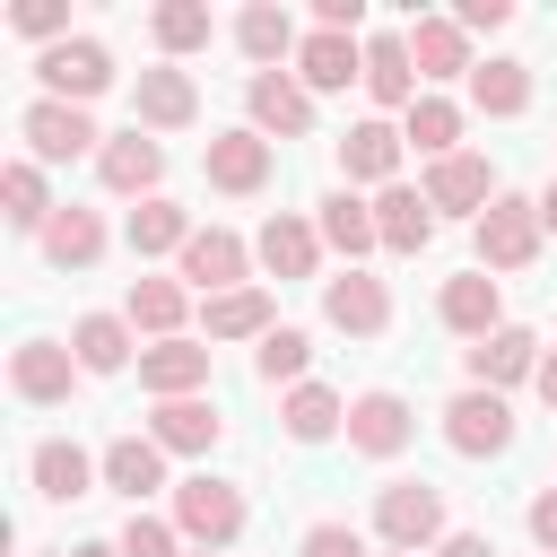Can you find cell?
<instances>
[{"instance_id":"6da1fadb","label":"cell","mask_w":557,"mask_h":557,"mask_svg":"<svg viewBox=\"0 0 557 557\" xmlns=\"http://www.w3.org/2000/svg\"><path fill=\"white\" fill-rule=\"evenodd\" d=\"M174 531L191 540V548H235L244 540V487L235 479H183L174 487Z\"/></svg>"},{"instance_id":"7a4b0ae2","label":"cell","mask_w":557,"mask_h":557,"mask_svg":"<svg viewBox=\"0 0 557 557\" xmlns=\"http://www.w3.org/2000/svg\"><path fill=\"white\" fill-rule=\"evenodd\" d=\"M374 531H383V548H400V557L444 548V487H426V479H392V487L374 496Z\"/></svg>"},{"instance_id":"3957f363","label":"cell","mask_w":557,"mask_h":557,"mask_svg":"<svg viewBox=\"0 0 557 557\" xmlns=\"http://www.w3.org/2000/svg\"><path fill=\"white\" fill-rule=\"evenodd\" d=\"M17 131H26V157L35 165H70V157H96L104 148V131L87 122V104H61V96H35L17 113Z\"/></svg>"},{"instance_id":"277c9868","label":"cell","mask_w":557,"mask_h":557,"mask_svg":"<svg viewBox=\"0 0 557 557\" xmlns=\"http://www.w3.org/2000/svg\"><path fill=\"white\" fill-rule=\"evenodd\" d=\"M540 200H522V191H496L487 200V218H479V270H531L540 261Z\"/></svg>"},{"instance_id":"5b68a950","label":"cell","mask_w":557,"mask_h":557,"mask_svg":"<svg viewBox=\"0 0 557 557\" xmlns=\"http://www.w3.org/2000/svg\"><path fill=\"white\" fill-rule=\"evenodd\" d=\"M444 444L461 453V461H496L505 444H513V409H505V392H453L444 400Z\"/></svg>"},{"instance_id":"8992f818","label":"cell","mask_w":557,"mask_h":557,"mask_svg":"<svg viewBox=\"0 0 557 557\" xmlns=\"http://www.w3.org/2000/svg\"><path fill=\"white\" fill-rule=\"evenodd\" d=\"M35 78H44V96H61V104H87V96H104V87H113V52H104L96 35H70V44L35 52Z\"/></svg>"},{"instance_id":"52a82bcc","label":"cell","mask_w":557,"mask_h":557,"mask_svg":"<svg viewBox=\"0 0 557 557\" xmlns=\"http://www.w3.org/2000/svg\"><path fill=\"white\" fill-rule=\"evenodd\" d=\"M96 183L122 191V200H157V183H165V148L131 122V131H113V139L96 148Z\"/></svg>"},{"instance_id":"ba28073f","label":"cell","mask_w":557,"mask_h":557,"mask_svg":"<svg viewBox=\"0 0 557 557\" xmlns=\"http://www.w3.org/2000/svg\"><path fill=\"white\" fill-rule=\"evenodd\" d=\"M270 165H278V148H270L261 131H209V148H200V174H209L218 191H235V200H252V191L270 183Z\"/></svg>"},{"instance_id":"9c48e42d","label":"cell","mask_w":557,"mask_h":557,"mask_svg":"<svg viewBox=\"0 0 557 557\" xmlns=\"http://www.w3.org/2000/svg\"><path fill=\"white\" fill-rule=\"evenodd\" d=\"M322 322L348 331V339H383L392 331V287L366 278V270H339V278H322Z\"/></svg>"},{"instance_id":"30bf717a","label":"cell","mask_w":557,"mask_h":557,"mask_svg":"<svg viewBox=\"0 0 557 557\" xmlns=\"http://www.w3.org/2000/svg\"><path fill=\"white\" fill-rule=\"evenodd\" d=\"M70 383H78V357H70V339H17V348H9V392H17L26 409H52V400H70Z\"/></svg>"},{"instance_id":"8fae6325","label":"cell","mask_w":557,"mask_h":557,"mask_svg":"<svg viewBox=\"0 0 557 557\" xmlns=\"http://www.w3.org/2000/svg\"><path fill=\"white\" fill-rule=\"evenodd\" d=\"M26 479H35V496H52V505H78V496H96V479H104V453H87V444H70V435H44V444L26 453Z\"/></svg>"},{"instance_id":"7c38bea8","label":"cell","mask_w":557,"mask_h":557,"mask_svg":"<svg viewBox=\"0 0 557 557\" xmlns=\"http://www.w3.org/2000/svg\"><path fill=\"white\" fill-rule=\"evenodd\" d=\"M131 122H139V131H191V122H200V87H191V70H174V61L139 70V87H131Z\"/></svg>"},{"instance_id":"4fadbf2b","label":"cell","mask_w":557,"mask_h":557,"mask_svg":"<svg viewBox=\"0 0 557 557\" xmlns=\"http://www.w3.org/2000/svg\"><path fill=\"white\" fill-rule=\"evenodd\" d=\"M461 374H470L479 392H505V383L540 374V339H531L522 322H505V331H487V339H470V348H461Z\"/></svg>"},{"instance_id":"5bb4252c","label":"cell","mask_w":557,"mask_h":557,"mask_svg":"<svg viewBox=\"0 0 557 557\" xmlns=\"http://www.w3.org/2000/svg\"><path fill=\"white\" fill-rule=\"evenodd\" d=\"M409 435H418V418H409V400H400V392H357V400H348V444H357L366 461L409 453Z\"/></svg>"},{"instance_id":"9a60e30c","label":"cell","mask_w":557,"mask_h":557,"mask_svg":"<svg viewBox=\"0 0 557 557\" xmlns=\"http://www.w3.org/2000/svg\"><path fill=\"white\" fill-rule=\"evenodd\" d=\"M366 87V44L357 35H331V26H313L305 35V52H296V87L305 96H339V87Z\"/></svg>"},{"instance_id":"2e32d148","label":"cell","mask_w":557,"mask_h":557,"mask_svg":"<svg viewBox=\"0 0 557 557\" xmlns=\"http://www.w3.org/2000/svg\"><path fill=\"white\" fill-rule=\"evenodd\" d=\"M244 261H252V244H244L235 226H200V235L183 244V278H191L200 296H226V287H252V278H244Z\"/></svg>"},{"instance_id":"e0dca14e","label":"cell","mask_w":557,"mask_h":557,"mask_svg":"<svg viewBox=\"0 0 557 557\" xmlns=\"http://www.w3.org/2000/svg\"><path fill=\"white\" fill-rule=\"evenodd\" d=\"M244 104H252V131H261V139H305V131H313V96H305L287 70H261V78L244 87Z\"/></svg>"},{"instance_id":"ac0fdd59","label":"cell","mask_w":557,"mask_h":557,"mask_svg":"<svg viewBox=\"0 0 557 557\" xmlns=\"http://www.w3.org/2000/svg\"><path fill=\"white\" fill-rule=\"evenodd\" d=\"M487 200H496V165H487V157L453 148V157L426 165V209H470V218H487Z\"/></svg>"},{"instance_id":"d6986e66","label":"cell","mask_w":557,"mask_h":557,"mask_svg":"<svg viewBox=\"0 0 557 557\" xmlns=\"http://www.w3.org/2000/svg\"><path fill=\"white\" fill-rule=\"evenodd\" d=\"M200 383H209V339H157V348H139V392L191 400Z\"/></svg>"},{"instance_id":"ffe728a7","label":"cell","mask_w":557,"mask_h":557,"mask_svg":"<svg viewBox=\"0 0 557 557\" xmlns=\"http://www.w3.org/2000/svg\"><path fill=\"white\" fill-rule=\"evenodd\" d=\"M435 313H444V331H461V339H487V331H505V296H496V278H487V270H461V278H444Z\"/></svg>"},{"instance_id":"44dd1931","label":"cell","mask_w":557,"mask_h":557,"mask_svg":"<svg viewBox=\"0 0 557 557\" xmlns=\"http://www.w3.org/2000/svg\"><path fill=\"white\" fill-rule=\"evenodd\" d=\"M148 435H157V453H218V435H226V418H218V400H157V418H148Z\"/></svg>"},{"instance_id":"7402d4cb","label":"cell","mask_w":557,"mask_h":557,"mask_svg":"<svg viewBox=\"0 0 557 557\" xmlns=\"http://www.w3.org/2000/svg\"><path fill=\"white\" fill-rule=\"evenodd\" d=\"M366 96L383 113H409L418 104V61H409V35H374L366 44Z\"/></svg>"},{"instance_id":"603a6c76","label":"cell","mask_w":557,"mask_h":557,"mask_svg":"<svg viewBox=\"0 0 557 557\" xmlns=\"http://www.w3.org/2000/svg\"><path fill=\"white\" fill-rule=\"evenodd\" d=\"M252 252H261V270H270V278H313V261H322V226L278 209V218L261 226V244H252Z\"/></svg>"},{"instance_id":"cb8c5ba5","label":"cell","mask_w":557,"mask_h":557,"mask_svg":"<svg viewBox=\"0 0 557 557\" xmlns=\"http://www.w3.org/2000/svg\"><path fill=\"white\" fill-rule=\"evenodd\" d=\"M104 487L131 496V513H139V496L165 487V453H157V435H113V444H104Z\"/></svg>"},{"instance_id":"d4e9b609","label":"cell","mask_w":557,"mask_h":557,"mask_svg":"<svg viewBox=\"0 0 557 557\" xmlns=\"http://www.w3.org/2000/svg\"><path fill=\"white\" fill-rule=\"evenodd\" d=\"M235 44H244V61H252V78H261V70H278L287 52H305V44H296V17H287L278 0H252V9L235 17Z\"/></svg>"},{"instance_id":"484cf974","label":"cell","mask_w":557,"mask_h":557,"mask_svg":"<svg viewBox=\"0 0 557 557\" xmlns=\"http://www.w3.org/2000/svg\"><path fill=\"white\" fill-rule=\"evenodd\" d=\"M409 61H418V78H470V70H479L461 17H418V26H409Z\"/></svg>"},{"instance_id":"4316f807","label":"cell","mask_w":557,"mask_h":557,"mask_svg":"<svg viewBox=\"0 0 557 557\" xmlns=\"http://www.w3.org/2000/svg\"><path fill=\"white\" fill-rule=\"evenodd\" d=\"M35 244H44L52 270H96V261H104V218H96V209H52V226H44Z\"/></svg>"},{"instance_id":"83f0119b","label":"cell","mask_w":557,"mask_h":557,"mask_svg":"<svg viewBox=\"0 0 557 557\" xmlns=\"http://www.w3.org/2000/svg\"><path fill=\"white\" fill-rule=\"evenodd\" d=\"M339 174L392 191V174H400V131H392V122H357V131L339 139Z\"/></svg>"},{"instance_id":"f1b7e54d","label":"cell","mask_w":557,"mask_h":557,"mask_svg":"<svg viewBox=\"0 0 557 557\" xmlns=\"http://www.w3.org/2000/svg\"><path fill=\"white\" fill-rule=\"evenodd\" d=\"M374 226H383V252H426V244H435V209H426V191H409V183H392V191L374 200Z\"/></svg>"},{"instance_id":"f546056e","label":"cell","mask_w":557,"mask_h":557,"mask_svg":"<svg viewBox=\"0 0 557 557\" xmlns=\"http://www.w3.org/2000/svg\"><path fill=\"white\" fill-rule=\"evenodd\" d=\"M70 357H78V374H122L131 366V322L122 313H78L70 322Z\"/></svg>"},{"instance_id":"4dcf8cb0","label":"cell","mask_w":557,"mask_h":557,"mask_svg":"<svg viewBox=\"0 0 557 557\" xmlns=\"http://www.w3.org/2000/svg\"><path fill=\"white\" fill-rule=\"evenodd\" d=\"M191 235H200V226H191V209H183V200H165V191L131 209V252H139V261H157V252H183Z\"/></svg>"},{"instance_id":"1f68e13d","label":"cell","mask_w":557,"mask_h":557,"mask_svg":"<svg viewBox=\"0 0 557 557\" xmlns=\"http://www.w3.org/2000/svg\"><path fill=\"white\" fill-rule=\"evenodd\" d=\"M209 339H270L278 331V313H270V287H226V296H209Z\"/></svg>"},{"instance_id":"d6a6232c","label":"cell","mask_w":557,"mask_h":557,"mask_svg":"<svg viewBox=\"0 0 557 557\" xmlns=\"http://www.w3.org/2000/svg\"><path fill=\"white\" fill-rule=\"evenodd\" d=\"M278 418H287V435H296V444H331V435L348 426V400H339L331 383H296V392L278 400Z\"/></svg>"},{"instance_id":"836d02e7","label":"cell","mask_w":557,"mask_h":557,"mask_svg":"<svg viewBox=\"0 0 557 557\" xmlns=\"http://www.w3.org/2000/svg\"><path fill=\"white\" fill-rule=\"evenodd\" d=\"M0 209H9L17 235H44V226H52V191H44V165H35V157L0 165Z\"/></svg>"},{"instance_id":"e575fe53","label":"cell","mask_w":557,"mask_h":557,"mask_svg":"<svg viewBox=\"0 0 557 557\" xmlns=\"http://www.w3.org/2000/svg\"><path fill=\"white\" fill-rule=\"evenodd\" d=\"M313 226H322V244H331V252H348V270H357V252H374V244H383V226H374V209H366L357 191H331Z\"/></svg>"},{"instance_id":"d590c367","label":"cell","mask_w":557,"mask_h":557,"mask_svg":"<svg viewBox=\"0 0 557 557\" xmlns=\"http://www.w3.org/2000/svg\"><path fill=\"white\" fill-rule=\"evenodd\" d=\"M183 278H131V305H122V322L131 331H157V339H183Z\"/></svg>"},{"instance_id":"8d00e7d4","label":"cell","mask_w":557,"mask_h":557,"mask_svg":"<svg viewBox=\"0 0 557 557\" xmlns=\"http://www.w3.org/2000/svg\"><path fill=\"white\" fill-rule=\"evenodd\" d=\"M470 104L496 113V122H513V113L531 104V61H479V70H470Z\"/></svg>"},{"instance_id":"74e56055","label":"cell","mask_w":557,"mask_h":557,"mask_svg":"<svg viewBox=\"0 0 557 557\" xmlns=\"http://www.w3.org/2000/svg\"><path fill=\"white\" fill-rule=\"evenodd\" d=\"M148 35H157L165 61H183V52H200V44L218 35V17H209L200 0H165V9H148Z\"/></svg>"},{"instance_id":"f35d334b","label":"cell","mask_w":557,"mask_h":557,"mask_svg":"<svg viewBox=\"0 0 557 557\" xmlns=\"http://www.w3.org/2000/svg\"><path fill=\"white\" fill-rule=\"evenodd\" d=\"M400 139H418V157H426V165H435V157H453V139H461V104L418 96V104L400 113Z\"/></svg>"},{"instance_id":"ab89813d","label":"cell","mask_w":557,"mask_h":557,"mask_svg":"<svg viewBox=\"0 0 557 557\" xmlns=\"http://www.w3.org/2000/svg\"><path fill=\"white\" fill-rule=\"evenodd\" d=\"M305 366H313V339H305V331H287V322L252 348V374H261V383H287V392H296V383H305Z\"/></svg>"},{"instance_id":"60d3db41","label":"cell","mask_w":557,"mask_h":557,"mask_svg":"<svg viewBox=\"0 0 557 557\" xmlns=\"http://www.w3.org/2000/svg\"><path fill=\"white\" fill-rule=\"evenodd\" d=\"M9 26H17V35H35V44L52 52V44H70V0H17V9H9Z\"/></svg>"},{"instance_id":"b9f144b4","label":"cell","mask_w":557,"mask_h":557,"mask_svg":"<svg viewBox=\"0 0 557 557\" xmlns=\"http://www.w3.org/2000/svg\"><path fill=\"white\" fill-rule=\"evenodd\" d=\"M122 557H183V548H174V522L131 513V522H122Z\"/></svg>"},{"instance_id":"7bdbcfd3","label":"cell","mask_w":557,"mask_h":557,"mask_svg":"<svg viewBox=\"0 0 557 557\" xmlns=\"http://www.w3.org/2000/svg\"><path fill=\"white\" fill-rule=\"evenodd\" d=\"M296 557H366V540H357L348 522H313V531L296 540Z\"/></svg>"},{"instance_id":"ee69618b","label":"cell","mask_w":557,"mask_h":557,"mask_svg":"<svg viewBox=\"0 0 557 557\" xmlns=\"http://www.w3.org/2000/svg\"><path fill=\"white\" fill-rule=\"evenodd\" d=\"M453 17H461V35H496V26L513 17V0H461Z\"/></svg>"},{"instance_id":"f6af8a7d","label":"cell","mask_w":557,"mask_h":557,"mask_svg":"<svg viewBox=\"0 0 557 557\" xmlns=\"http://www.w3.org/2000/svg\"><path fill=\"white\" fill-rule=\"evenodd\" d=\"M531 540H540V557H557V479L531 496Z\"/></svg>"},{"instance_id":"bcb514c9","label":"cell","mask_w":557,"mask_h":557,"mask_svg":"<svg viewBox=\"0 0 557 557\" xmlns=\"http://www.w3.org/2000/svg\"><path fill=\"white\" fill-rule=\"evenodd\" d=\"M357 17H366L357 0H313V26H331V35H357Z\"/></svg>"},{"instance_id":"7dc6e473","label":"cell","mask_w":557,"mask_h":557,"mask_svg":"<svg viewBox=\"0 0 557 557\" xmlns=\"http://www.w3.org/2000/svg\"><path fill=\"white\" fill-rule=\"evenodd\" d=\"M435 557H496V540H487V531H444Z\"/></svg>"},{"instance_id":"c3c4849f","label":"cell","mask_w":557,"mask_h":557,"mask_svg":"<svg viewBox=\"0 0 557 557\" xmlns=\"http://www.w3.org/2000/svg\"><path fill=\"white\" fill-rule=\"evenodd\" d=\"M531 383H540V400H548V409H557V348H548V357H540V374H531Z\"/></svg>"},{"instance_id":"681fc988","label":"cell","mask_w":557,"mask_h":557,"mask_svg":"<svg viewBox=\"0 0 557 557\" xmlns=\"http://www.w3.org/2000/svg\"><path fill=\"white\" fill-rule=\"evenodd\" d=\"M70 557H122V540H78Z\"/></svg>"},{"instance_id":"f907efd6","label":"cell","mask_w":557,"mask_h":557,"mask_svg":"<svg viewBox=\"0 0 557 557\" xmlns=\"http://www.w3.org/2000/svg\"><path fill=\"white\" fill-rule=\"evenodd\" d=\"M540 226H548V235H557V183H548V191H540Z\"/></svg>"},{"instance_id":"816d5d0a","label":"cell","mask_w":557,"mask_h":557,"mask_svg":"<svg viewBox=\"0 0 557 557\" xmlns=\"http://www.w3.org/2000/svg\"><path fill=\"white\" fill-rule=\"evenodd\" d=\"M191 557H226V548H191Z\"/></svg>"},{"instance_id":"f5cc1de1","label":"cell","mask_w":557,"mask_h":557,"mask_svg":"<svg viewBox=\"0 0 557 557\" xmlns=\"http://www.w3.org/2000/svg\"><path fill=\"white\" fill-rule=\"evenodd\" d=\"M383 557H400V548H383Z\"/></svg>"}]
</instances>
